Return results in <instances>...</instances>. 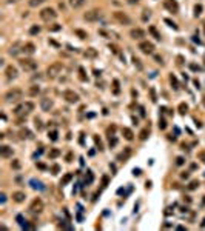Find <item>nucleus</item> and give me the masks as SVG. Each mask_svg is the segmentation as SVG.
I'll return each mask as SVG.
<instances>
[{
    "label": "nucleus",
    "instance_id": "nucleus-1",
    "mask_svg": "<svg viewBox=\"0 0 205 231\" xmlns=\"http://www.w3.org/2000/svg\"><path fill=\"white\" fill-rule=\"evenodd\" d=\"M22 97H23V91L20 88H13L5 92V102L8 103H14V102H19Z\"/></svg>",
    "mask_w": 205,
    "mask_h": 231
},
{
    "label": "nucleus",
    "instance_id": "nucleus-2",
    "mask_svg": "<svg viewBox=\"0 0 205 231\" xmlns=\"http://www.w3.org/2000/svg\"><path fill=\"white\" fill-rule=\"evenodd\" d=\"M32 110H34V103L32 102H25V103H20L19 107H16L14 114L19 116V117H25V116L29 114Z\"/></svg>",
    "mask_w": 205,
    "mask_h": 231
},
{
    "label": "nucleus",
    "instance_id": "nucleus-3",
    "mask_svg": "<svg viewBox=\"0 0 205 231\" xmlns=\"http://www.w3.org/2000/svg\"><path fill=\"white\" fill-rule=\"evenodd\" d=\"M63 69V65L60 63V62H54V63H51L48 68H46V76L49 79H56L60 72Z\"/></svg>",
    "mask_w": 205,
    "mask_h": 231
},
{
    "label": "nucleus",
    "instance_id": "nucleus-4",
    "mask_svg": "<svg viewBox=\"0 0 205 231\" xmlns=\"http://www.w3.org/2000/svg\"><path fill=\"white\" fill-rule=\"evenodd\" d=\"M19 66L23 71H26V72H31V71L37 69V62L32 60V59H20L19 60Z\"/></svg>",
    "mask_w": 205,
    "mask_h": 231
},
{
    "label": "nucleus",
    "instance_id": "nucleus-5",
    "mask_svg": "<svg viewBox=\"0 0 205 231\" xmlns=\"http://www.w3.org/2000/svg\"><path fill=\"white\" fill-rule=\"evenodd\" d=\"M56 17H57V13L54 8H43L40 11V19L43 22H51V20H54Z\"/></svg>",
    "mask_w": 205,
    "mask_h": 231
},
{
    "label": "nucleus",
    "instance_id": "nucleus-6",
    "mask_svg": "<svg viewBox=\"0 0 205 231\" xmlns=\"http://www.w3.org/2000/svg\"><path fill=\"white\" fill-rule=\"evenodd\" d=\"M43 208H45V205H43L42 199L36 197L34 200L29 203V208H28V209H29V213H32V214H40V213L43 211Z\"/></svg>",
    "mask_w": 205,
    "mask_h": 231
},
{
    "label": "nucleus",
    "instance_id": "nucleus-7",
    "mask_svg": "<svg viewBox=\"0 0 205 231\" xmlns=\"http://www.w3.org/2000/svg\"><path fill=\"white\" fill-rule=\"evenodd\" d=\"M113 17H114L116 22H119L120 25H129V23H131V19H129L125 13H122V11H114Z\"/></svg>",
    "mask_w": 205,
    "mask_h": 231
},
{
    "label": "nucleus",
    "instance_id": "nucleus-8",
    "mask_svg": "<svg viewBox=\"0 0 205 231\" xmlns=\"http://www.w3.org/2000/svg\"><path fill=\"white\" fill-rule=\"evenodd\" d=\"M62 96H63V99L65 100H67L68 103H77L79 102V94L77 92H74L73 89H67V91H63V94H62Z\"/></svg>",
    "mask_w": 205,
    "mask_h": 231
},
{
    "label": "nucleus",
    "instance_id": "nucleus-9",
    "mask_svg": "<svg viewBox=\"0 0 205 231\" xmlns=\"http://www.w3.org/2000/svg\"><path fill=\"white\" fill-rule=\"evenodd\" d=\"M83 19L86 22H97L100 19V11L99 9H90V11H86L83 14Z\"/></svg>",
    "mask_w": 205,
    "mask_h": 231
},
{
    "label": "nucleus",
    "instance_id": "nucleus-10",
    "mask_svg": "<svg viewBox=\"0 0 205 231\" xmlns=\"http://www.w3.org/2000/svg\"><path fill=\"white\" fill-rule=\"evenodd\" d=\"M139 49L144 52V54H153L154 52V45L151 43V42H148V40H142L139 43Z\"/></svg>",
    "mask_w": 205,
    "mask_h": 231
},
{
    "label": "nucleus",
    "instance_id": "nucleus-11",
    "mask_svg": "<svg viewBox=\"0 0 205 231\" xmlns=\"http://www.w3.org/2000/svg\"><path fill=\"white\" fill-rule=\"evenodd\" d=\"M164 6L168 9L170 13H173V14H176L179 11V5H177L176 0H164Z\"/></svg>",
    "mask_w": 205,
    "mask_h": 231
},
{
    "label": "nucleus",
    "instance_id": "nucleus-12",
    "mask_svg": "<svg viewBox=\"0 0 205 231\" xmlns=\"http://www.w3.org/2000/svg\"><path fill=\"white\" fill-rule=\"evenodd\" d=\"M129 37H131L133 40H142L145 37V31L140 29V28H133L131 31H129Z\"/></svg>",
    "mask_w": 205,
    "mask_h": 231
},
{
    "label": "nucleus",
    "instance_id": "nucleus-13",
    "mask_svg": "<svg viewBox=\"0 0 205 231\" xmlns=\"http://www.w3.org/2000/svg\"><path fill=\"white\" fill-rule=\"evenodd\" d=\"M5 76H6V79H8V80H13V79H16V77L19 76L17 68H16V66H13V65H8V66L5 68Z\"/></svg>",
    "mask_w": 205,
    "mask_h": 231
},
{
    "label": "nucleus",
    "instance_id": "nucleus-14",
    "mask_svg": "<svg viewBox=\"0 0 205 231\" xmlns=\"http://www.w3.org/2000/svg\"><path fill=\"white\" fill-rule=\"evenodd\" d=\"M13 154H14V150L11 148V146H8V145H2V146H0V156H2L3 159L13 157Z\"/></svg>",
    "mask_w": 205,
    "mask_h": 231
},
{
    "label": "nucleus",
    "instance_id": "nucleus-15",
    "mask_svg": "<svg viewBox=\"0 0 205 231\" xmlns=\"http://www.w3.org/2000/svg\"><path fill=\"white\" fill-rule=\"evenodd\" d=\"M54 107V102L51 99H42L40 100V108L43 111H51V108Z\"/></svg>",
    "mask_w": 205,
    "mask_h": 231
},
{
    "label": "nucleus",
    "instance_id": "nucleus-16",
    "mask_svg": "<svg viewBox=\"0 0 205 231\" xmlns=\"http://www.w3.org/2000/svg\"><path fill=\"white\" fill-rule=\"evenodd\" d=\"M26 199V194L25 193H22V191H16V193H13V200L14 202H17V203H22Z\"/></svg>",
    "mask_w": 205,
    "mask_h": 231
},
{
    "label": "nucleus",
    "instance_id": "nucleus-17",
    "mask_svg": "<svg viewBox=\"0 0 205 231\" xmlns=\"http://www.w3.org/2000/svg\"><path fill=\"white\" fill-rule=\"evenodd\" d=\"M22 49H23L25 54H34V52H36V45L29 42V43H25L23 46H22Z\"/></svg>",
    "mask_w": 205,
    "mask_h": 231
},
{
    "label": "nucleus",
    "instance_id": "nucleus-18",
    "mask_svg": "<svg viewBox=\"0 0 205 231\" xmlns=\"http://www.w3.org/2000/svg\"><path fill=\"white\" fill-rule=\"evenodd\" d=\"M68 2H70L71 8H74V9H79V8H82V6L86 3V0H68Z\"/></svg>",
    "mask_w": 205,
    "mask_h": 231
},
{
    "label": "nucleus",
    "instance_id": "nucleus-19",
    "mask_svg": "<svg viewBox=\"0 0 205 231\" xmlns=\"http://www.w3.org/2000/svg\"><path fill=\"white\" fill-rule=\"evenodd\" d=\"M19 134H20V139H32V133L28 128H22Z\"/></svg>",
    "mask_w": 205,
    "mask_h": 231
},
{
    "label": "nucleus",
    "instance_id": "nucleus-20",
    "mask_svg": "<svg viewBox=\"0 0 205 231\" xmlns=\"http://www.w3.org/2000/svg\"><path fill=\"white\" fill-rule=\"evenodd\" d=\"M148 33H150L151 36H153L156 40H160V33L157 31V28H156V26H153V25H151V26L148 28Z\"/></svg>",
    "mask_w": 205,
    "mask_h": 231
},
{
    "label": "nucleus",
    "instance_id": "nucleus-21",
    "mask_svg": "<svg viewBox=\"0 0 205 231\" xmlns=\"http://www.w3.org/2000/svg\"><path fill=\"white\" fill-rule=\"evenodd\" d=\"M19 48H20V43H19V42H17V43H14L13 46H11V48H9V51H8V52H9V54H11V56H17V54H19V52H20V51H23V49H19Z\"/></svg>",
    "mask_w": 205,
    "mask_h": 231
},
{
    "label": "nucleus",
    "instance_id": "nucleus-22",
    "mask_svg": "<svg viewBox=\"0 0 205 231\" xmlns=\"http://www.w3.org/2000/svg\"><path fill=\"white\" fill-rule=\"evenodd\" d=\"M122 134H123V137L126 140H133L134 139V134H133V131L129 128H122Z\"/></svg>",
    "mask_w": 205,
    "mask_h": 231
},
{
    "label": "nucleus",
    "instance_id": "nucleus-23",
    "mask_svg": "<svg viewBox=\"0 0 205 231\" xmlns=\"http://www.w3.org/2000/svg\"><path fill=\"white\" fill-rule=\"evenodd\" d=\"M73 177H74V174L73 173H67L63 177H62V180H60V185L63 186V185H67V183H70L71 180H73Z\"/></svg>",
    "mask_w": 205,
    "mask_h": 231
},
{
    "label": "nucleus",
    "instance_id": "nucleus-24",
    "mask_svg": "<svg viewBox=\"0 0 205 231\" xmlns=\"http://www.w3.org/2000/svg\"><path fill=\"white\" fill-rule=\"evenodd\" d=\"M83 54H85V57H88V59H94L97 56V51L94 48H86V51L83 52Z\"/></svg>",
    "mask_w": 205,
    "mask_h": 231
},
{
    "label": "nucleus",
    "instance_id": "nucleus-25",
    "mask_svg": "<svg viewBox=\"0 0 205 231\" xmlns=\"http://www.w3.org/2000/svg\"><path fill=\"white\" fill-rule=\"evenodd\" d=\"M29 183H31V186L34 188V190H43V188H45V186L42 185V182H39V180H36V179H31Z\"/></svg>",
    "mask_w": 205,
    "mask_h": 231
},
{
    "label": "nucleus",
    "instance_id": "nucleus-26",
    "mask_svg": "<svg viewBox=\"0 0 205 231\" xmlns=\"http://www.w3.org/2000/svg\"><path fill=\"white\" fill-rule=\"evenodd\" d=\"M46 0H28V5L31 6V8H37V6H40L42 3H45Z\"/></svg>",
    "mask_w": 205,
    "mask_h": 231
},
{
    "label": "nucleus",
    "instance_id": "nucleus-27",
    "mask_svg": "<svg viewBox=\"0 0 205 231\" xmlns=\"http://www.w3.org/2000/svg\"><path fill=\"white\" fill-rule=\"evenodd\" d=\"M133 63H134V66H136L139 71H142V69H144V65H142V62H140V59H137L136 56H133Z\"/></svg>",
    "mask_w": 205,
    "mask_h": 231
},
{
    "label": "nucleus",
    "instance_id": "nucleus-28",
    "mask_svg": "<svg viewBox=\"0 0 205 231\" xmlns=\"http://www.w3.org/2000/svg\"><path fill=\"white\" fill-rule=\"evenodd\" d=\"M48 137H49L52 142H56V140L59 139V133H57L56 130H52V131H49V133H48Z\"/></svg>",
    "mask_w": 205,
    "mask_h": 231
},
{
    "label": "nucleus",
    "instance_id": "nucleus-29",
    "mask_svg": "<svg viewBox=\"0 0 205 231\" xmlns=\"http://www.w3.org/2000/svg\"><path fill=\"white\" fill-rule=\"evenodd\" d=\"M40 33V26L39 25H32L31 28H29V34L31 36H36V34H39Z\"/></svg>",
    "mask_w": 205,
    "mask_h": 231
},
{
    "label": "nucleus",
    "instance_id": "nucleus-30",
    "mask_svg": "<svg viewBox=\"0 0 205 231\" xmlns=\"http://www.w3.org/2000/svg\"><path fill=\"white\" fill-rule=\"evenodd\" d=\"M129 154H131V150H129V148H126V150H125V153L119 154V157H117V159H119V160H123V162H125V159H126V157H128Z\"/></svg>",
    "mask_w": 205,
    "mask_h": 231
},
{
    "label": "nucleus",
    "instance_id": "nucleus-31",
    "mask_svg": "<svg viewBox=\"0 0 205 231\" xmlns=\"http://www.w3.org/2000/svg\"><path fill=\"white\" fill-rule=\"evenodd\" d=\"M148 134H150V130H148V128L142 130V131H140V134H139V139H140V140H145V139L148 137Z\"/></svg>",
    "mask_w": 205,
    "mask_h": 231
},
{
    "label": "nucleus",
    "instance_id": "nucleus-32",
    "mask_svg": "<svg viewBox=\"0 0 205 231\" xmlns=\"http://www.w3.org/2000/svg\"><path fill=\"white\" fill-rule=\"evenodd\" d=\"M150 17H151V11H150V9H144V11H142V20H144V22H148Z\"/></svg>",
    "mask_w": 205,
    "mask_h": 231
},
{
    "label": "nucleus",
    "instance_id": "nucleus-33",
    "mask_svg": "<svg viewBox=\"0 0 205 231\" xmlns=\"http://www.w3.org/2000/svg\"><path fill=\"white\" fill-rule=\"evenodd\" d=\"M39 92H40V88H39L37 85H34V86L29 88V96H37Z\"/></svg>",
    "mask_w": 205,
    "mask_h": 231
},
{
    "label": "nucleus",
    "instance_id": "nucleus-34",
    "mask_svg": "<svg viewBox=\"0 0 205 231\" xmlns=\"http://www.w3.org/2000/svg\"><path fill=\"white\" fill-rule=\"evenodd\" d=\"M74 34H76V36H79V39H86V37H88V34H86L85 31H82V29H76V31H74Z\"/></svg>",
    "mask_w": 205,
    "mask_h": 231
},
{
    "label": "nucleus",
    "instance_id": "nucleus-35",
    "mask_svg": "<svg viewBox=\"0 0 205 231\" xmlns=\"http://www.w3.org/2000/svg\"><path fill=\"white\" fill-rule=\"evenodd\" d=\"M170 82H171V85H173V88H174V89H179V83H177V79L174 77V76H170Z\"/></svg>",
    "mask_w": 205,
    "mask_h": 231
},
{
    "label": "nucleus",
    "instance_id": "nucleus-36",
    "mask_svg": "<svg viewBox=\"0 0 205 231\" xmlns=\"http://www.w3.org/2000/svg\"><path fill=\"white\" fill-rule=\"evenodd\" d=\"M187 111H188V105H187V103H180V105H179V113H180V114H185Z\"/></svg>",
    "mask_w": 205,
    "mask_h": 231
},
{
    "label": "nucleus",
    "instance_id": "nucleus-37",
    "mask_svg": "<svg viewBox=\"0 0 205 231\" xmlns=\"http://www.w3.org/2000/svg\"><path fill=\"white\" fill-rule=\"evenodd\" d=\"M113 91H114V94L120 92V88H119V80H113Z\"/></svg>",
    "mask_w": 205,
    "mask_h": 231
},
{
    "label": "nucleus",
    "instance_id": "nucleus-38",
    "mask_svg": "<svg viewBox=\"0 0 205 231\" xmlns=\"http://www.w3.org/2000/svg\"><path fill=\"white\" fill-rule=\"evenodd\" d=\"M60 154V151L59 150H51L49 153H48V156H49V159H56V157Z\"/></svg>",
    "mask_w": 205,
    "mask_h": 231
},
{
    "label": "nucleus",
    "instance_id": "nucleus-39",
    "mask_svg": "<svg viewBox=\"0 0 205 231\" xmlns=\"http://www.w3.org/2000/svg\"><path fill=\"white\" fill-rule=\"evenodd\" d=\"M34 122H36V128H37V131H42V130H43V125H42V120H40L39 117H36V119H34Z\"/></svg>",
    "mask_w": 205,
    "mask_h": 231
},
{
    "label": "nucleus",
    "instance_id": "nucleus-40",
    "mask_svg": "<svg viewBox=\"0 0 205 231\" xmlns=\"http://www.w3.org/2000/svg\"><path fill=\"white\" fill-rule=\"evenodd\" d=\"M16 219H17V222L20 224V227H23V228H26V222H25V219H23V216H17Z\"/></svg>",
    "mask_w": 205,
    "mask_h": 231
},
{
    "label": "nucleus",
    "instance_id": "nucleus-41",
    "mask_svg": "<svg viewBox=\"0 0 205 231\" xmlns=\"http://www.w3.org/2000/svg\"><path fill=\"white\" fill-rule=\"evenodd\" d=\"M202 14V5H196V6H194V16H201Z\"/></svg>",
    "mask_w": 205,
    "mask_h": 231
},
{
    "label": "nucleus",
    "instance_id": "nucleus-42",
    "mask_svg": "<svg viewBox=\"0 0 205 231\" xmlns=\"http://www.w3.org/2000/svg\"><path fill=\"white\" fill-rule=\"evenodd\" d=\"M79 74H80V76H79L80 80H83V82H85V80H88V77L85 76V69H83V68H79Z\"/></svg>",
    "mask_w": 205,
    "mask_h": 231
},
{
    "label": "nucleus",
    "instance_id": "nucleus-43",
    "mask_svg": "<svg viewBox=\"0 0 205 231\" xmlns=\"http://www.w3.org/2000/svg\"><path fill=\"white\" fill-rule=\"evenodd\" d=\"M198 186H199V182H198V180H193V182L188 185V190H196Z\"/></svg>",
    "mask_w": 205,
    "mask_h": 231
},
{
    "label": "nucleus",
    "instance_id": "nucleus-44",
    "mask_svg": "<svg viewBox=\"0 0 205 231\" xmlns=\"http://www.w3.org/2000/svg\"><path fill=\"white\" fill-rule=\"evenodd\" d=\"M108 137H110V146H111V148L117 145V139L114 137V136H108Z\"/></svg>",
    "mask_w": 205,
    "mask_h": 231
},
{
    "label": "nucleus",
    "instance_id": "nucleus-45",
    "mask_svg": "<svg viewBox=\"0 0 205 231\" xmlns=\"http://www.w3.org/2000/svg\"><path fill=\"white\" fill-rule=\"evenodd\" d=\"M165 23H167L168 26H171L173 29H177V25H176L174 22H171V20H170V19H165Z\"/></svg>",
    "mask_w": 205,
    "mask_h": 231
},
{
    "label": "nucleus",
    "instance_id": "nucleus-46",
    "mask_svg": "<svg viewBox=\"0 0 205 231\" xmlns=\"http://www.w3.org/2000/svg\"><path fill=\"white\" fill-rule=\"evenodd\" d=\"M159 128H160V130H165V128H167V122H165V119H159Z\"/></svg>",
    "mask_w": 205,
    "mask_h": 231
},
{
    "label": "nucleus",
    "instance_id": "nucleus-47",
    "mask_svg": "<svg viewBox=\"0 0 205 231\" xmlns=\"http://www.w3.org/2000/svg\"><path fill=\"white\" fill-rule=\"evenodd\" d=\"M94 142H96V145H97V146H99V148H97V150H103V146H102V142H100V139L97 137V136H94Z\"/></svg>",
    "mask_w": 205,
    "mask_h": 231
},
{
    "label": "nucleus",
    "instance_id": "nucleus-48",
    "mask_svg": "<svg viewBox=\"0 0 205 231\" xmlns=\"http://www.w3.org/2000/svg\"><path fill=\"white\" fill-rule=\"evenodd\" d=\"M150 94H151V100L156 102V100H157V97H156V92H154V89H153V88L150 89Z\"/></svg>",
    "mask_w": 205,
    "mask_h": 231
},
{
    "label": "nucleus",
    "instance_id": "nucleus-49",
    "mask_svg": "<svg viewBox=\"0 0 205 231\" xmlns=\"http://www.w3.org/2000/svg\"><path fill=\"white\" fill-rule=\"evenodd\" d=\"M11 166H13L14 170H19V168H20V163H19V160H14V162H11Z\"/></svg>",
    "mask_w": 205,
    "mask_h": 231
},
{
    "label": "nucleus",
    "instance_id": "nucleus-50",
    "mask_svg": "<svg viewBox=\"0 0 205 231\" xmlns=\"http://www.w3.org/2000/svg\"><path fill=\"white\" fill-rule=\"evenodd\" d=\"M60 28H62V26H60V25H57V23H56V25H52V26H49V28H48V29H49V31H59V29H60Z\"/></svg>",
    "mask_w": 205,
    "mask_h": 231
},
{
    "label": "nucleus",
    "instance_id": "nucleus-51",
    "mask_svg": "<svg viewBox=\"0 0 205 231\" xmlns=\"http://www.w3.org/2000/svg\"><path fill=\"white\" fill-rule=\"evenodd\" d=\"M5 202H6V194H5V193H2V194H0V203L3 205Z\"/></svg>",
    "mask_w": 205,
    "mask_h": 231
},
{
    "label": "nucleus",
    "instance_id": "nucleus-52",
    "mask_svg": "<svg viewBox=\"0 0 205 231\" xmlns=\"http://www.w3.org/2000/svg\"><path fill=\"white\" fill-rule=\"evenodd\" d=\"M183 162H185V160H183V157H177V159H176V165H177V166L183 165Z\"/></svg>",
    "mask_w": 205,
    "mask_h": 231
},
{
    "label": "nucleus",
    "instance_id": "nucleus-53",
    "mask_svg": "<svg viewBox=\"0 0 205 231\" xmlns=\"http://www.w3.org/2000/svg\"><path fill=\"white\" fill-rule=\"evenodd\" d=\"M110 49H113L114 54H119V48H117L116 45H110Z\"/></svg>",
    "mask_w": 205,
    "mask_h": 231
},
{
    "label": "nucleus",
    "instance_id": "nucleus-54",
    "mask_svg": "<svg viewBox=\"0 0 205 231\" xmlns=\"http://www.w3.org/2000/svg\"><path fill=\"white\" fill-rule=\"evenodd\" d=\"M51 171H52V174H57V171H59V165H54V166L51 168Z\"/></svg>",
    "mask_w": 205,
    "mask_h": 231
},
{
    "label": "nucleus",
    "instance_id": "nucleus-55",
    "mask_svg": "<svg viewBox=\"0 0 205 231\" xmlns=\"http://www.w3.org/2000/svg\"><path fill=\"white\" fill-rule=\"evenodd\" d=\"M154 60L157 62V63H160V65L164 63V62H162V57H160V56H154Z\"/></svg>",
    "mask_w": 205,
    "mask_h": 231
},
{
    "label": "nucleus",
    "instance_id": "nucleus-56",
    "mask_svg": "<svg viewBox=\"0 0 205 231\" xmlns=\"http://www.w3.org/2000/svg\"><path fill=\"white\" fill-rule=\"evenodd\" d=\"M188 176H190V173H188V171H185V173H182V174H180L182 179H188Z\"/></svg>",
    "mask_w": 205,
    "mask_h": 231
},
{
    "label": "nucleus",
    "instance_id": "nucleus-57",
    "mask_svg": "<svg viewBox=\"0 0 205 231\" xmlns=\"http://www.w3.org/2000/svg\"><path fill=\"white\" fill-rule=\"evenodd\" d=\"M190 68H191V69H193V71H199V69H201V68H199V66H198V65H193V63H191V65H190Z\"/></svg>",
    "mask_w": 205,
    "mask_h": 231
},
{
    "label": "nucleus",
    "instance_id": "nucleus-58",
    "mask_svg": "<svg viewBox=\"0 0 205 231\" xmlns=\"http://www.w3.org/2000/svg\"><path fill=\"white\" fill-rule=\"evenodd\" d=\"M102 183H103L102 186H106V183H108V177H106V176H105L103 179H102Z\"/></svg>",
    "mask_w": 205,
    "mask_h": 231
},
{
    "label": "nucleus",
    "instance_id": "nucleus-59",
    "mask_svg": "<svg viewBox=\"0 0 205 231\" xmlns=\"http://www.w3.org/2000/svg\"><path fill=\"white\" fill-rule=\"evenodd\" d=\"M126 2H128L129 5H136V3H139V0H126Z\"/></svg>",
    "mask_w": 205,
    "mask_h": 231
},
{
    "label": "nucleus",
    "instance_id": "nucleus-60",
    "mask_svg": "<svg viewBox=\"0 0 205 231\" xmlns=\"http://www.w3.org/2000/svg\"><path fill=\"white\" fill-rule=\"evenodd\" d=\"M71 159H73V154L70 153V154L67 156V162H71Z\"/></svg>",
    "mask_w": 205,
    "mask_h": 231
},
{
    "label": "nucleus",
    "instance_id": "nucleus-61",
    "mask_svg": "<svg viewBox=\"0 0 205 231\" xmlns=\"http://www.w3.org/2000/svg\"><path fill=\"white\" fill-rule=\"evenodd\" d=\"M37 166L40 168V170H45V168H46V166H45V165H43V163H37Z\"/></svg>",
    "mask_w": 205,
    "mask_h": 231
},
{
    "label": "nucleus",
    "instance_id": "nucleus-62",
    "mask_svg": "<svg viewBox=\"0 0 205 231\" xmlns=\"http://www.w3.org/2000/svg\"><path fill=\"white\" fill-rule=\"evenodd\" d=\"M133 174H134V176H139V174H140V171H139V170H134V171H133Z\"/></svg>",
    "mask_w": 205,
    "mask_h": 231
},
{
    "label": "nucleus",
    "instance_id": "nucleus-63",
    "mask_svg": "<svg viewBox=\"0 0 205 231\" xmlns=\"http://www.w3.org/2000/svg\"><path fill=\"white\" fill-rule=\"evenodd\" d=\"M201 225H202V227H205V219L202 220V224H201Z\"/></svg>",
    "mask_w": 205,
    "mask_h": 231
},
{
    "label": "nucleus",
    "instance_id": "nucleus-64",
    "mask_svg": "<svg viewBox=\"0 0 205 231\" xmlns=\"http://www.w3.org/2000/svg\"><path fill=\"white\" fill-rule=\"evenodd\" d=\"M8 2H9V3H13V2H17V0H8Z\"/></svg>",
    "mask_w": 205,
    "mask_h": 231
}]
</instances>
